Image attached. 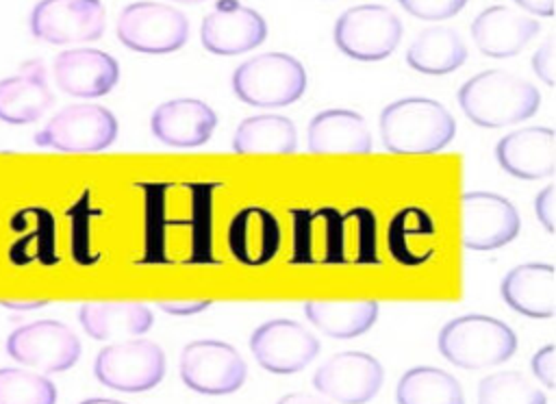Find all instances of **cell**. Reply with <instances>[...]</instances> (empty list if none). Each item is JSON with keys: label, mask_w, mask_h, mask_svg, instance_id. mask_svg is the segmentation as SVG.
I'll return each mask as SVG.
<instances>
[{"label": "cell", "mask_w": 556, "mask_h": 404, "mask_svg": "<svg viewBox=\"0 0 556 404\" xmlns=\"http://www.w3.org/2000/svg\"><path fill=\"white\" fill-rule=\"evenodd\" d=\"M458 106L482 128H502L532 117L541 106L539 89L506 70H486L458 89Z\"/></svg>", "instance_id": "obj_1"}, {"label": "cell", "mask_w": 556, "mask_h": 404, "mask_svg": "<svg viewBox=\"0 0 556 404\" xmlns=\"http://www.w3.org/2000/svg\"><path fill=\"white\" fill-rule=\"evenodd\" d=\"M382 146L393 154H434L456 135V119L432 98L408 96L387 104L378 117Z\"/></svg>", "instance_id": "obj_2"}, {"label": "cell", "mask_w": 556, "mask_h": 404, "mask_svg": "<svg viewBox=\"0 0 556 404\" xmlns=\"http://www.w3.org/2000/svg\"><path fill=\"white\" fill-rule=\"evenodd\" d=\"M439 352L463 369H484L506 363L517 350V334L491 315H460L439 332Z\"/></svg>", "instance_id": "obj_3"}, {"label": "cell", "mask_w": 556, "mask_h": 404, "mask_svg": "<svg viewBox=\"0 0 556 404\" xmlns=\"http://www.w3.org/2000/svg\"><path fill=\"white\" fill-rule=\"evenodd\" d=\"M230 83L235 96L250 106H289L306 89V70L287 52H265L243 61Z\"/></svg>", "instance_id": "obj_4"}, {"label": "cell", "mask_w": 556, "mask_h": 404, "mask_svg": "<svg viewBox=\"0 0 556 404\" xmlns=\"http://www.w3.org/2000/svg\"><path fill=\"white\" fill-rule=\"evenodd\" d=\"M98 382L122 393H141L154 389L165 376V354L154 341L132 337L104 345L96 361Z\"/></svg>", "instance_id": "obj_5"}, {"label": "cell", "mask_w": 556, "mask_h": 404, "mask_svg": "<svg viewBox=\"0 0 556 404\" xmlns=\"http://www.w3.org/2000/svg\"><path fill=\"white\" fill-rule=\"evenodd\" d=\"M122 46L143 54L176 52L187 43L189 20L182 11L163 2L126 4L115 24Z\"/></svg>", "instance_id": "obj_6"}, {"label": "cell", "mask_w": 556, "mask_h": 404, "mask_svg": "<svg viewBox=\"0 0 556 404\" xmlns=\"http://www.w3.org/2000/svg\"><path fill=\"white\" fill-rule=\"evenodd\" d=\"M117 139L115 115L93 102L63 106L35 135V143L56 152H102Z\"/></svg>", "instance_id": "obj_7"}, {"label": "cell", "mask_w": 556, "mask_h": 404, "mask_svg": "<svg viewBox=\"0 0 556 404\" xmlns=\"http://www.w3.org/2000/svg\"><path fill=\"white\" fill-rule=\"evenodd\" d=\"M404 35L400 17L382 4H356L334 22V46L356 61H380L393 54Z\"/></svg>", "instance_id": "obj_8"}, {"label": "cell", "mask_w": 556, "mask_h": 404, "mask_svg": "<svg viewBox=\"0 0 556 404\" xmlns=\"http://www.w3.org/2000/svg\"><path fill=\"white\" fill-rule=\"evenodd\" d=\"M178 371L182 382L202 395H230L248 378V365L235 345L217 339H198L182 348Z\"/></svg>", "instance_id": "obj_9"}, {"label": "cell", "mask_w": 556, "mask_h": 404, "mask_svg": "<svg viewBox=\"0 0 556 404\" xmlns=\"http://www.w3.org/2000/svg\"><path fill=\"white\" fill-rule=\"evenodd\" d=\"M7 352L20 365L54 374L65 371L80 358L76 332L56 319H39L15 328L7 337Z\"/></svg>", "instance_id": "obj_10"}, {"label": "cell", "mask_w": 556, "mask_h": 404, "mask_svg": "<svg viewBox=\"0 0 556 404\" xmlns=\"http://www.w3.org/2000/svg\"><path fill=\"white\" fill-rule=\"evenodd\" d=\"M104 26L102 0H39L30 11V33L54 46L96 41Z\"/></svg>", "instance_id": "obj_11"}, {"label": "cell", "mask_w": 556, "mask_h": 404, "mask_svg": "<svg viewBox=\"0 0 556 404\" xmlns=\"http://www.w3.org/2000/svg\"><path fill=\"white\" fill-rule=\"evenodd\" d=\"M521 230L513 202L493 191H467L460 195V237L467 250H497Z\"/></svg>", "instance_id": "obj_12"}, {"label": "cell", "mask_w": 556, "mask_h": 404, "mask_svg": "<svg viewBox=\"0 0 556 404\" xmlns=\"http://www.w3.org/2000/svg\"><path fill=\"white\" fill-rule=\"evenodd\" d=\"M384 382V369L367 352H337L313 374V387L324 397L339 404H365L378 395Z\"/></svg>", "instance_id": "obj_13"}, {"label": "cell", "mask_w": 556, "mask_h": 404, "mask_svg": "<svg viewBox=\"0 0 556 404\" xmlns=\"http://www.w3.org/2000/svg\"><path fill=\"white\" fill-rule=\"evenodd\" d=\"M250 352L256 363L278 376L302 371L319 354L317 337L293 319H269L250 337Z\"/></svg>", "instance_id": "obj_14"}, {"label": "cell", "mask_w": 556, "mask_h": 404, "mask_svg": "<svg viewBox=\"0 0 556 404\" xmlns=\"http://www.w3.org/2000/svg\"><path fill=\"white\" fill-rule=\"evenodd\" d=\"M267 37L263 15L237 0H219L211 13L202 17L200 39L202 46L222 56L243 54L261 46Z\"/></svg>", "instance_id": "obj_15"}, {"label": "cell", "mask_w": 556, "mask_h": 404, "mask_svg": "<svg viewBox=\"0 0 556 404\" xmlns=\"http://www.w3.org/2000/svg\"><path fill=\"white\" fill-rule=\"evenodd\" d=\"M54 83L74 98L106 96L119 80L117 61L98 48H70L54 56Z\"/></svg>", "instance_id": "obj_16"}, {"label": "cell", "mask_w": 556, "mask_h": 404, "mask_svg": "<svg viewBox=\"0 0 556 404\" xmlns=\"http://www.w3.org/2000/svg\"><path fill=\"white\" fill-rule=\"evenodd\" d=\"M495 159L515 178H547L556 169V135L547 126L517 128L497 141Z\"/></svg>", "instance_id": "obj_17"}, {"label": "cell", "mask_w": 556, "mask_h": 404, "mask_svg": "<svg viewBox=\"0 0 556 404\" xmlns=\"http://www.w3.org/2000/svg\"><path fill=\"white\" fill-rule=\"evenodd\" d=\"M217 126L215 111L198 98H174L159 104L150 117L152 135L172 148L204 146Z\"/></svg>", "instance_id": "obj_18"}, {"label": "cell", "mask_w": 556, "mask_h": 404, "mask_svg": "<svg viewBox=\"0 0 556 404\" xmlns=\"http://www.w3.org/2000/svg\"><path fill=\"white\" fill-rule=\"evenodd\" d=\"M539 20L504 4L482 9L471 22V39L476 48L491 59H508L519 54L530 39L539 35Z\"/></svg>", "instance_id": "obj_19"}, {"label": "cell", "mask_w": 556, "mask_h": 404, "mask_svg": "<svg viewBox=\"0 0 556 404\" xmlns=\"http://www.w3.org/2000/svg\"><path fill=\"white\" fill-rule=\"evenodd\" d=\"M502 300L519 315L549 319L556 313V274L549 263H523L513 267L502 285Z\"/></svg>", "instance_id": "obj_20"}, {"label": "cell", "mask_w": 556, "mask_h": 404, "mask_svg": "<svg viewBox=\"0 0 556 404\" xmlns=\"http://www.w3.org/2000/svg\"><path fill=\"white\" fill-rule=\"evenodd\" d=\"M54 102L41 61H26L15 76L0 80V122L30 124L37 122Z\"/></svg>", "instance_id": "obj_21"}, {"label": "cell", "mask_w": 556, "mask_h": 404, "mask_svg": "<svg viewBox=\"0 0 556 404\" xmlns=\"http://www.w3.org/2000/svg\"><path fill=\"white\" fill-rule=\"evenodd\" d=\"M306 148L313 154H369L371 132L356 111L326 109L308 122Z\"/></svg>", "instance_id": "obj_22"}, {"label": "cell", "mask_w": 556, "mask_h": 404, "mask_svg": "<svg viewBox=\"0 0 556 404\" xmlns=\"http://www.w3.org/2000/svg\"><path fill=\"white\" fill-rule=\"evenodd\" d=\"M228 245L239 263L252 267L265 265L280 248V226L261 206L241 209L228 226Z\"/></svg>", "instance_id": "obj_23"}, {"label": "cell", "mask_w": 556, "mask_h": 404, "mask_svg": "<svg viewBox=\"0 0 556 404\" xmlns=\"http://www.w3.org/2000/svg\"><path fill=\"white\" fill-rule=\"evenodd\" d=\"M78 321L96 341H122L146 334L154 315L141 302H87L78 308Z\"/></svg>", "instance_id": "obj_24"}, {"label": "cell", "mask_w": 556, "mask_h": 404, "mask_svg": "<svg viewBox=\"0 0 556 404\" xmlns=\"http://www.w3.org/2000/svg\"><path fill=\"white\" fill-rule=\"evenodd\" d=\"M467 61V48L460 35L450 26H428L417 33L406 50L410 70L443 76L458 70Z\"/></svg>", "instance_id": "obj_25"}, {"label": "cell", "mask_w": 556, "mask_h": 404, "mask_svg": "<svg viewBox=\"0 0 556 404\" xmlns=\"http://www.w3.org/2000/svg\"><path fill=\"white\" fill-rule=\"evenodd\" d=\"M376 300L358 302H328V300H308L304 302L306 319L324 334L334 339H354L365 334L378 319Z\"/></svg>", "instance_id": "obj_26"}, {"label": "cell", "mask_w": 556, "mask_h": 404, "mask_svg": "<svg viewBox=\"0 0 556 404\" xmlns=\"http://www.w3.org/2000/svg\"><path fill=\"white\" fill-rule=\"evenodd\" d=\"M232 150L237 154H291L298 150L295 124L274 113L250 115L239 122Z\"/></svg>", "instance_id": "obj_27"}, {"label": "cell", "mask_w": 556, "mask_h": 404, "mask_svg": "<svg viewBox=\"0 0 556 404\" xmlns=\"http://www.w3.org/2000/svg\"><path fill=\"white\" fill-rule=\"evenodd\" d=\"M397 404H465L460 382L445 369L421 365L410 367L397 380Z\"/></svg>", "instance_id": "obj_28"}, {"label": "cell", "mask_w": 556, "mask_h": 404, "mask_svg": "<svg viewBox=\"0 0 556 404\" xmlns=\"http://www.w3.org/2000/svg\"><path fill=\"white\" fill-rule=\"evenodd\" d=\"M434 224L421 209H404L397 213L389 228V248L395 261L419 265L432 256Z\"/></svg>", "instance_id": "obj_29"}, {"label": "cell", "mask_w": 556, "mask_h": 404, "mask_svg": "<svg viewBox=\"0 0 556 404\" xmlns=\"http://www.w3.org/2000/svg\"><path fill=\"white\" fill-rule=\"evenodd\" d=\"M478 404H547V397L521 371L504 369L480 380Z\"/></svg>", "instance_id": "obj_30"}, {"label": "cell", "mask_w": 556, "mask_h": 404, "mask_svg": "<svg viewBox=\"0 0 556 404\" xmlns=\"http://www.w3.org/2000/svg\"><path fill=\"white\" fill-rule=\"evenodd\" d=\"M0 404H56V387L41 374L0 367Z\"/></svg>", "instance_id": "obj_31"}, {"label": "cell", "mask_w": 556, "mask_h": 404, "mask_svg": "<svg viewBox=\"0 0 556 404\" xmlns=\"http://www.w3.org/2000/svg\"><path fill=\"white\" fill-rule=\"evenodd\" d=\"M397 2L413 17L428 20V22L454 17L467 4V0H397Z\"/></svg>", "instance_id": "obj_32"}, {"label": "cell", "mask_w": 556, "mask_h": 404, "mask_svg": "<svg viewBox=\"0 0 556 404\" xmlns=\"http://www.w3.org/2000/svg\"><path fill=\"white\" fill-rule=\"evenodd\" d=\"M530 365H532L534 378L545 389H554L556 387V350H554L552 343H547L539 352H534Z\"/></svg>", "instance_id": "obj_33"}, {"label": "cell", "mask_w": 556, "mask_h": 404, "mask_svg": "<svg viewBox=\"0 0 556 404\" xmlns=\"http://www.w3.org/2000/svg\"><path fill=\"white\" fill-rule=\"evenodd\" d=\"M532 70L547 87L554 85V35H549L532 54Z\"/></svg>", "instance_id": "obj_34"}, {"label": "cell", "mask_w": 556, "mask_h": 404, "mask_svg": "<svg viewBox=\"0 0 556 404\" xmlns=\"http://www.w3.org/2000/svg\"><path fill=\"white\" fill-rule=\"evenodd\" d=\"M556 191L554 185H547L543 191H539V195L534 198V211L539 222L543 224V228L552 235L554 232V215H556Z\"/></svg>", "instance_id": "obj_35"}, {"label": "cell", "mask_w": 556, "mask_h": 404, "mask_svg": "<svg viewBox=\"0 0 556 404\" xmlns=\"http://www.w3.org/2000/svg\"><path fill=\"white\" fill-rule=\"evenodd\" d=\"M211 300H161L156 306L169 315H195L211 306Z\"/></svg>", "instance_id": "obj_36"}, {"label": "cell", "mask_w": 556, "mask_h": 404, "mask_svg": "<svg viewBox=\"0 0 556 404\" xmlns=\"http://www.w3.org/2000/svg\"><path fill=\"white\" fill-rule=\"evenodd\" d=\"M519 4L523 11L541 15V17H552L554 15V0H513Z\"/></svg>", "instance_id": "obj_37"}, {"label": "cell", "mask_w": 556, "mask_h": 404, "mask_svg": "<svg viewBox=\"0 0 556 404\" xmlns=\"http://www.w3.org/2000/svg\"><path fill=\"white\" fill-rule=\"evenodd\" d=\"M276 404H330V402L326 397H319V395H313V393L295 391V393L282 395Z\"/></svg>", "instance_id": "obj_38"}, {"label": "cell", "mask_w": 556, "mask_h": 404, "mask_svg": "<svg viewBox=\"0 0 556 404\" xmlns=\"http://www.w3.org/2000/svg\"><path fill=\"white\" fill-rule=\"evenodd\" d=\"M0 304L11 311H33V308L46 306L48 300H0Z\"/></svg>", "instance_id": "obj_39"}, {"label": "cell", "mask_w": 556, "mask_h": 404, "mask_svg": "<svg viewBox=\"0 0 556 404\" xmlns=\"http://www.w3.org/2000/svg\"><path fill=\"white\" fill-rule=\"evenodd\" d=\"M80 404H126V402L111 400V397H89V400H83Z\"/></svg>", "instance_id": "obj_40"}, {"label": "cell", "mask_w": 556, "mask_h": 404, "mask_svg": "<svg viewBox=\"0 0 556 404\" xmlns=\"http://www.w3.org/2000/svg\"><path fill=\"white\" fill-rule=\"evenodd\" d=\"M176 2H204V0H176Z\"/></svg>", "instance_id": "obj_41"}]
</instances>
